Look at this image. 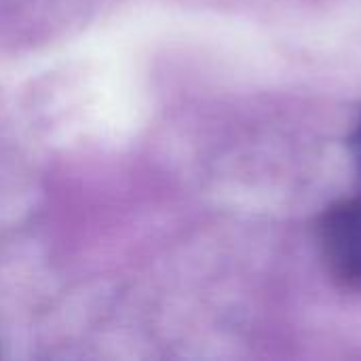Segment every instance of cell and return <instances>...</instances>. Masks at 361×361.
<instances>
[{
	"label": "cell",
	"mask_w": 361,
	"mask_h": 361,
	"mask_svg": "<svg viewBox=\"0 0 361 361\" xmlns=\"http://www.w3.org/2000/svg\"><path fill=\"white\" fill-rule=\"evenodd\" d=\"M349 150H351V157H353V163H355L357 171L361 173V121L357 123L355 131L351 133V140H349Z\"/></svg>",
	"instance_id": "2"
},
{
	"label": "cell",
	"mask_w": 361,
	"mask_h": 361,
	"mask_svg": "<svg viewBox=\"0 0 361 361\" xmlns=\"http://www.w3.org/2000/svg\"><path fill=\"white\" fill-rule=\"evenodd\" d=\"M317 239L330 275L345 288L361 290V199L330 205L319 218Z\"/></svg>",
	"instance_id": "1"
}]
</instances>
